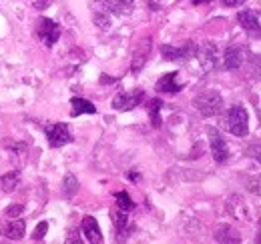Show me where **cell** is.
Instances as JSON below:
<instances>
[{"mask_svg": "<svg viewBox=\"0 0 261 244\" xmlns=\"http://www.w3.org/2000/svg\"><path fill=\"white\" fill-rule=\"evenodd\" d=\"M193 106L201 116L211 118V116H217L223 110V98L217 90H203L193 98Z\"/></svg>", "mask_w": 261, "mask_h": 244, "instance_id": "1", "label": "cell"}, {"mask_svg": "<svg viewBox=\"0 0 261 244\" xmlns=\"http://www.w3.org/2000/svg\"><path fill=\"white\" fill-rule=\"evenodd\" d=\"M227 128L233 136H247V132H249V118H247V110L241 104H235V106L229 108Z\"/></svg>", "mask_w": 261, "mask_h": 244, "instance_id": "2", "label": "cell"}, {"mask_svg": "<svg viewBox=\"0 0 261 244\" xmlns=\"http://www.w3.org/2000/svg\"><path fill=\"white\" fill-rule=\"evenodd\" d=\"M161 54L165 60L169 62H187L197 54V44L195 42H185L181 46H173V44H163L161 46Z\"/></svg>", "mask_w": 261, "mask_h": 244, "instance_id": "3", "label": "cell"}, {"mask_svg": "<svg viewBox=\"0 0 261 244\" xmlns=\"http://www.w3.org/2000/svg\"><path fill=\"white\" fill-rule=\"evenodd\" d=\"M44 132H46V140H48V144L53 148H61V146H65V144H68L72 140L70 130H68V124H65V122L46 124Z\"/></svg>", "mask_w": 261, "mask_h": 244, "instance_id": "4", "label": "cell"}, {"mask_svg": "<svg viewBox=\"0 0 261 244\" xmlns=\"http://www.w3.org/2000/svg\"><path fill=\"white\" fill-rule=\"evenodd\" d=\"M145 100V92L143 90H129V92H119L113 98V108L119 112H127L137 108L141 102Z\"/></svg>", "mask_w": 261, "mask_h": 244, "instance_id": "5", "label": "cell"}, {"mask_svg": "<svg viewBox=\"0 0 261 244\" xmlns=\"http://www.w3.org/2000/svg\"><path fill=\"white\" fill-rule=\"evenodd\" d=\"M36 34H38V38H40L46 46H55L57 40L61 38V28H59V24H57L55 20H50V18H40L38 24H36Z\"/></svg>", "mask_w": 261, "mask_h": 244, "instance_id": "6", "label": "cell"}, {"mask_svg": "<svg viewBox=\"0 0 261 244\" xmlns=\"http://www.w3.org/2000/svg\"><path fill=\"white\" fill-rule=\"evenodd\" d=\"M209 144H211V154H213V158H215L217 164L227 162L229 158L227 142L223 140V136H221V132L217 128H209Z\"/></svg>", "mask_w": 261, "mask_h": 244, "instance_id": "7", "label": "cell"}, {"mask_svg": "<svg viewBox=\"0 0 261 244\" xmlns=\"http://www.w3.org/2000/svg\"><path fill=\"white\" fill-rule=\"evenodd\" d=\"M195 56H199L201 68H203L205 72H209V70H213V68L217 66V48H215L213 42H205V44L197 46Z\"/></svg>", "mask_w": 261, "mask_h": 244, "instance_id": "8", "label": "cell"}, {"mask_svg": "<svg viewBox=\"0 0 261 244\" xmlns=\"http://www.w3.org/2000/svg\"><path fill=\"white\" fill-rule=\"evenodd\" d=\"M24 232H27V222L20 218L8 220L6 224L0 226V236H6L8 240H22Z\"/></svg>", "mask_w": 261, "mask_h": 244, "instance_id": "9", "label": "cell"}, {"mask_svg": "<svg viewBox=\"0 0 261 244\" xmlns=\"http://www.w3.org/2000/svg\"><path fill=\"white\" fill-rule=\"evenodd\" d=\"M181 88H183V84L177 82V72H167V74H163L157 80V84H155V90L161 92V94H169V96L179 94Z\"/></svg>", "mask_w": 261, "mask_h": 244, "instance_id": "10", "label": "cell"}, {"mask_svg": "<svg viewBox=\"0 0 261 244\" xmlns=\"http://www.w3.org/2000/svg\"><path fill=\"white\" fill-rule=\"evenodd\" d=\"M237 20H239V24L245 28L247 34H251V36H261L259 18H257V14H255L253 10H243V12H239V14H237Z\"/></svg>", "mask_w": 261, "mask_h": 244, "instance_id": "11", "label": "cell"}, {"mask_svg": "<svg viewBox=\"0 0 261 244\" xmlns=\"http://www.w3.org/2000/svg\"><path fill=\"white\" fill-rule=\"evenodd\" d=\"M81 230H83V234L87 236L89 242H102V232H100V226H98L95 216H85L83 224H81Z\"/></svg>", "mask_w": 261, "mask_h": 244, "instance_id": "12", "label": "cell"}, {"mask_svg": "<svg viewBox=\"0 0 261 244\" xmlns=\"http://www.w3.org/2000/svg\"><path fill=\"white\" fill-rule=\"evenodd\" d=\"M149 52H151V38H145L137 44V50L133 56V72H139L145 66V62L149 58Z\"/></svg>", "mask_w": 261, "mask_h": 244, "instance_id": "13", "label": "cell"}, {"mask_svg": "<svg viewBox=\"0 0 261 244\" xmlns=\"http://www.w3.org/2000/svg\"><path fill=\"white\" fill-rule=\"evenodd\" d=\"M81 114H97V106L87 100V98H81V96H74L70 100V116H81Z\"/></svg>", "mask_w": 261, "mask_h": 244, "instance_id": "14", "label": "cell"}, {"mask_svg": "<svg viewBox=\"0 0 261 244\" xmlns=\"http://www.w3.org/2000/svg\"><path fill=\"white\" fill-rule=\"evenodd\" d=\"M223 64H225L227 70H237L243 64V50L237 44L229 46L227 50H225V56H223Z\"/></svg>", "mask_w": 261, "mask_h": 244, "instance_id": "15", "label": "cell"}, {"mask_svg": "<svg viewBox=\"0 0 261 244\" xmlns=\"http://www.w3.org/2000/svg\"><path fill=\"white\" fill-rule=\"evenodd\" d=\"M102 6L115 14H130L135 0H102Z\"/></svg>", "mask_w": 261, "mask_h": 244, "instance_id": "16", "label": "cell"}, {"mask_svg": "<svg viewBox=\"0 0 261 244\" xmlns=\"http://www.w3.org/2000/svg\"><path fill=\"white\" fill-rule=\"evenodd\" d=\"M227 212L235 218H247V206L241 196H231L227 200Z\"/></svg>", "mask_w": 261, "mask_h": 244, "instance_id": "17", "label": "cell"}, {"mask_svg": "<svg viewBox=\"0 0 261 244\" xmlns=\"http://www.w3.org/2000/svg\"><path fill=\"white\" fill-rule=\"evenodd\" d=\"M215 240L217 242H241V236L229 226V224H221L215 230Z\"/></svg>", "mask_w": 261, "mask_h": 244, "instance_id": "18", "label": "cell"}, {"mask_svg": "<svg viewBox=\"0 0 261 244\" xmlns=\"http://www.w3.org/2000/svg\"><path fill=\"white\" fill-rule=\"evenodd\" d=\"M18 182H20V174L14 170V172H6L0 176V190L2 192H14L18 188Z\"/></svg>", "mask_w": 261, "mask_h": 244, "instance_id": "19", "label": "cell"}, {"mask_svg": "<svg viewBox=\"0 0 261 244\" xmlns=\"http://www.w3.org/2000/svg\"><path fill=\"white\" fill-rule=\"evenodd\" d=\"M79 192V178L72 172H66L63 178V196L65 198H72Z\"/></svg>", "mask_w": 261, "mask_h": 244, "instance_id": "20", "label": "cell"}, {"mask_svg": "<svg viewBox=\"0 0 261 244\" xmlns=\"http://www.w3.org/2000/svg\"><path fill=\"white\" fill-rule=\"evenodd\" d=\"M161 106H163V102L159 98L149 100V118H151L153 128H161Z\"/></svg>", "mask_w": 261, "mask_h": 244, "instance_id": "21", "label": "cell"}, {"mask_svg": "<svg viewBox=\"0 0 261 244\" xmlns=\"http://www.w3.org/2000/svg\"><path fill=\"white\" fill-rule=\"evenodd\" d=\"M113 224H115V228H117V232H125L127 230V226H129V218H127V212L125 210H115L113 212Z\"/></svg>", "mask_w": 261, "mask_h": 244, "instance_id": "22", "label": "cell"}, {"mask_svg": "<svg viewBox=\"0 0 261 244\" xmlns=\"http://www.w3.org/2000/svg\"><path fill=\"white\" fill-rule=\"evenodd\" d=\"M115 198H117V204H119V208H121V210H125V212H127V210H133V208H135V202L130 200V196L125 192V190H123V192H117V194H115Z\"/></svg>", "mask_w": 261, "mask_h": 244, "instance_id": "23", "label": "cell"}, {"mask_svg": "<svg viewBox=\"0 0 261 244\" xmlns=\"http://www.w3.org/2000/svg\"><path fill=\"white\" fill-rule=\"evenodd\" d=\"M93 20H95V24H97L100 30L111 28V16H109V12H95Z\"/></svg>", "mask_w": 261, "mask_h": 244, "instance_id": "24", "label": "cell"}, {"mask_svg": "<svg viewBox=\"0 0 261 244\" xmlns=\"http://www.w3.org/2000/svg\"><path fill=\"white\" fill-rule=\"evenodd\" d=\"M46 232H48V222H40L36 228H34V232H33V240L34 242H40L44 236H46Z\"/></svg>", "mask_w": 261, "mask_h": 244, "instance_id": "25", "label": "cell"}, {"mask_svg": "<svg viewBox=\"0 0 261 244\" xmlns=\"http://www.w3.org/2000/svg\"><path fill=\"white\" fill-rule=\"evenodd\" d=\"M22 212H24V204H12V206H8V208L4 210V216H8V218H18Z\"/></svg>", "mask_w": 261, "mask_h": 244, "instance_id": "26", "label": "cell"}, {"mask_svg": "<svg viewBox=\"0 0 261 244\" xmlns=\"http://www.w3.org/2000/svg\"><path fill=\"white\" fill-rule=\"evenodd\" d=\"M247 188H249V192H251V194L261 196V174L259 176H255V178H251V180L247 182Z\"/></svg>", "mask_w": 261, "mask_h": 244, "instance_id": "27", "label": "cell"}, {"mask_svg": "<svg viewBox=\"0 0 261 244\" xmlns=\"http://www.w3.org/2000/svg\"><path fill=\"white\" fill-rule=\"evenodd\" d=\"M247 154H249L251 158H255L257 162H261V146H249V148H247Z\"/></svg>", "mask_w": 261, "mask_h": 244, "instance_id": "28", "label": "cell"}, {"mask_svg": "<svg viewBox=\"0 0 261 244\" xmlns=\"http://www.w3.org/2000/svg\"><path fill=\"white\" fill-rule=\"evenodd\" d=\"M4 146L10 148V150H24V148H27V144H22V142H20V144H14V142H10V140L4 142Z\"/></svg>", "mask_w": 261, "mask_h": 244, "instance_id": "29", "label": "cell"}, {"mask_svg": "<svg viewBox=\"0 0 261 244\" xmlns=\"http://www.w3.org/2000/svg\"><path fill=\"white\" fill-rule=\"evenodd\" d=\"M225 6H229V8H233V6H239V4H243L245 0H221Z\"/></svg>", "mask_w": 261, "mask_h": 244, "instance_id": "30", "label": "cell"}, {"mask_svg": "<svg viewBox=\"0 0 261 244\" xmlns=\"http://www.w3.org/2000/svg\"><path fill=\"white\" fill-rule=\"evenodd\" d=\"M195 6H199V4H207V2H211V0H191Z\"/></svg>", "mask_w": 261, "mask_h": 244, "instance_id": "31", "label": "cell"}, {"mask_svg": "<svg viewBox=\"0 0 261 244\" xmlns=\"http://www.w3.org/2000/svg\"><path fill=\"white\" fill-rule=\"evenodd\" d=\"M257 242H261V220H259V232H257V238H255Z\"/></svg>", "mask_w": 261, "mask_h": 244, "instance_id": "32", "label": "cell"}]
</instances>
